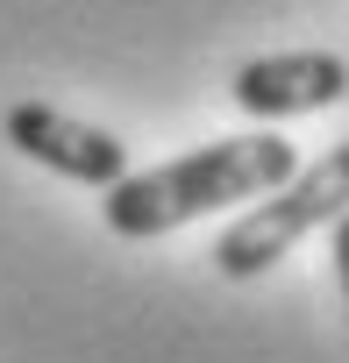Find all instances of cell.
<instances>
[{
  "label": "cell",
  "instance_id": "6da1fadb",
  "mask_svg": "<svg viewBox=\"0 0 349 363\" xmlns=\"http://www.w3.org/2000/svg\"><path fill=\"white\" fill-rule=\"evenodd\" d=\"M299 171V150L285 135H228V143H207L193 157H171L157 171H128L121 186H107V228L128 235V242H150V235H171L214 207H236V200H264L278 193L285 178Z\"/></svg>",
  "mask_w": 349,
  "mask_h": 363
},
{
  "label": "cell",
  "instance_id": "5b68a950",
  "mask_svg": "<svg viewBox=\"0 0 349 363\" xmlns=\"http://www.w3.org/2000/svg\"><path fill=\"white\" fill-rule=\"evenodd\" d=\"M335 278H342V299H349V214L335 221Z\"/></svg>",
  "mask_w": 349,
  "mask_h": 363
},
{
  "label": "cell",
  "instance_id": "277c9868",
  "mask_svg": "<svg viewBox=\"0 0 349 363\" xmlns=\"http://www.w3.org/2000/svg\"><path fill=\"white\" fill-rule=\"evenodd\" d=\"M236 107L257 121H285V114H321L349 93V65L335 50H278V57H250L236 72Z\"/></svg>",
  "mask_w": 349,
  "mask_h": 363
},
{
  "label": "cell",
  "instance_id": "7a4b0ae2",
  "mask_svg": "<svg viewBox=\"0 0 349 363\" xmlns=\"http://www.w3.org/2000/svg\"><path fill=\"white\" fill-rule=\"evenodd\" d=\"M349 214V143H335L328 157H314L306 171H292L278 193H264L221 242H214V271L221 278H257V271H271L299 235H314V228H328V221H342Z\"/></svg>",
  "mask_w": 349,
  "mask_h": 363
},
{
  "label": "cell",
  "instance_id": "3957f363",
  "mask_svg": "<svg viewBox=\"0 0 349 363\" xmlns=\"http://www.w3.org/2000/svg\"><path fill=\"white\" fill-rule=\"evenodd\" d=\"M0 135H8L29 164L72 178V186H121V178H128V143H114L93 121H72L50 100H15L8 121H0Z\"/></svg>",
  "mask_w": 349,
  "mask_h": 363
}]
</instances>
